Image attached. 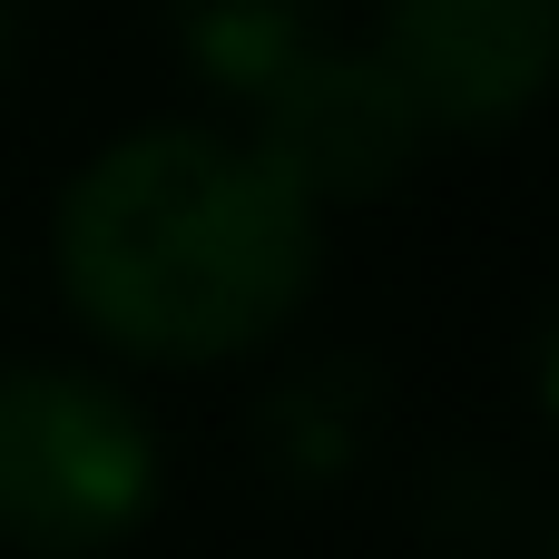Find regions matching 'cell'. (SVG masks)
<instances>
[{
  "instance_id": "7a4b0ae2",
  "label": "cell",
  "mask_w": 559,
  "mask_h": 559,
  "mask_svg": "<svg viewBox=\"0 0 559 559\" xmlns=\"http://www.w3.org/2000/svg\"><path fill=\"white\" fill-rule=\"evenodd\" d=\"M167 452L138 393L69 364H0V550L98 559L157 511Z\"/></svg>"
},
{
  "instance_id": "52a82bcc",
  "label": "cell",
  "mask_w": 559,
  "mask_h": 559,
  "mask_svg": "<svg viewBox=\"0 0 559 559\" xmlns=\"http://www.w3.org/2000/svg\"><path fill=\"white\" fill-rule=\"evenodd\" d=\"M423 540L442 559H501L511 540H531V501H521L491 462L442 452V462L423 472Z\"/></svg>"
},
{
  "instance_id": "6da1fadb",
  "label": "cell",
  "mask_w": 559,
  "mask_h": 559,
  "mask_svg": "<svg viewBox=\"0 0 559 559\" xmlns=\"http://www.w3.org/2000/svg\"><path fill=\"white\" fill-rule=\"evenodd\" d=\"M59 295L138 364H226L295 324L324 265L314 206L216 128H128L59 187Z\"/></svg>"
},
{
  "instance_id": "8992f818",
  "label": "cell",
  "mask_w": 559,
  "mask_h": 559,
  "mask_svg": "<svg viewBox=\"0 0 559 559\" xmlns=\"http://www.w3.org/2000/svg\"><path fill=\"white\" fill-rule=\"evenodd\" d=\"M167 10V39L187 49V69L216 88V98H265L295 59H314L334 39V10L324 0H157Z\"/></svg>"
},
{
  "instance_id": "5b68a950",
  "label": "cell",
  "mask_w": 559,
  "mask_h": 559,
  "mask_svg": "<svg viewBox=\"0 0 559 559\" xmlns=\"http://www.w3.org/2000/svg\"><path fill=\"white\" fill-rule=\"evenodd\" d=\"M383 413H393V393H383V364L373 354H314V364L275 373L246 403V452H255V472L275 491L314 501V491H344L373 462Z\"/></svg>"
},
{
  "instance_id": "277c9868",
  "label": "cell",
  "mask_w": 559,
  "mask_h": 559,
  "mask_svg": "<svg viewBox=\"0 0 559 559\" xmlns=\"http://www.w3.org/2000/svg\"><path fill=\"white\" fill-rule=\"evenodd\" d=\"M423 118L413 98L393 88V69L373 49H344L324 39L314 59H295L265 98H255V157L305 197V206H364V197H393L423 157Z\"/></svg>"
},
{
  "instance_id": "3957f363",
  "label": "cell",
  "mask_w": 559,
  "mask_h": 559,
  "mask_svg": "<svg viewBox=\"0 0 559 559\" xmlns=\"http://www.w3.org/2000/svg\"><path fill=\"white\" fill-rule=\"evenodd\" d=\"M373 59L432 138H491L550 88L559 0H383Z\"/></svg>"
},
{
  "instance_id": "ba28073f",
  "label": "cell",
  "mask_w": 559,
  "mask_h": 559,
  "mask_svg": "<svg viewBox=\"0 0 559 559\" xmlns=\"http://www.w3.org/2000/svg\"><path fill=\"white\" fill-rule=\"evenodd\" d=\"M29 69V0H0V88Z\"/></svg>"
}]
</instances>
